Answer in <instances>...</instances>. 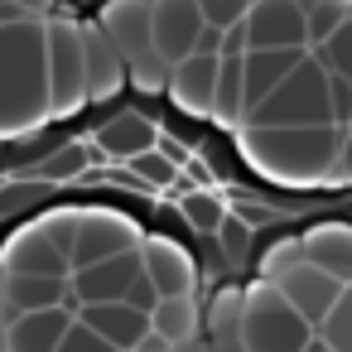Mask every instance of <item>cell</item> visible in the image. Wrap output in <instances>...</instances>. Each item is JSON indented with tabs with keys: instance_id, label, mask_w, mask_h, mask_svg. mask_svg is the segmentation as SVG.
Masks as SVG:
<instances>
[{
	"instance_id": "cell-22",
	"label": "cell",
	"mask_w": 352,
	"mask_h": 352,
	"mask_svg": "<svg viewBox=\"0 0 352 352\" xmlns=\"http://www.w3.org/2000/svg\"><path fill=\"white\" fill-rule=\"evenodd\" d=\"M198 323H203V314H198L193 294H188V299H160L155 314H150V333H155L160 342H169V347L193 342V338H198Z\"/></svg>"
},
{
	"instance_id": "cell-14",
	"label": "cell",
	"mask_w": 352,
	"mask_h": 352,
	"mask_svg": "<svg viewBox=\"0 0 352 352\" xmlns=\"http://www.w3.org/2000/svg\"><path fill=\"white\" fill-rule=\"evenodd\" d=\"M217 68H222L217 54H193V58L174 63V73H169V97H174V107L188 111V116H208V121H212Z\"/></svg>"
},
{
	"instance_id": "cell-7",
	"label": "cell",
	"mask_w": 352,
	"mask_h": 352,
	"mask_svg": "<svg viewBox=\"0 0 352 352\" xmlns=\"http://www.w3.org/2000/svg\"><path fill=\"white\" fill-rule=\"evenodd\" d=\"M0 270L6 275H49V280H73V256L49 236V227L34 217V222H20L6 246H0Z\"/></svg>"
},
{
	"instance_id": "cell-35",
	"label": "cell",
	"mask_w": 352,
	"mask_h": 352,
	"mask_svg": "<svg viewBox=\"0 0 352 352\" xmlns=\"http://www.w3.org/2000/svg\"><path fill=\"white\" fill-rule=\"evenodd\" d=\"M338 184H352V131L342 135V150H338V169H333Z\"/></svg>"
},
{
	"instance_id": "cell-39",
	"label": "cell",
	"mask_w": 352,
	"mask_h": 352,
	"mask_svg": "<svg viewBox=\"0 0 352 352\" xmlns=\"http://www.w3.org/2000/svg\"><path fill=\"white\" fill-rule=\"evenodd\" d=\"M0 352H10V333H6V323H0Z\"/></svg>"
},
{
	"instance_id": "cell-19",
	"label": "cell",
	"mask_w": 352,
	"mask_h": 352,
	"mask_svg": "<svg viewBox=\"0 0 352 352\" xmlns=\"http://www.w3.org/2000/svg\"><path fill=\"white\" fill-rule=\"evenodd\" d=\"M92 145H97V155H107V160H126V164H131L135 155H150V150L160 145V131H155V121L126 111V116L102 121L97 135H92Z\"/></svg>"
},
{
	"instance_id": "cell-15",
	"label": "cell",
	"mask_w": 352,
	"mask_h": 352,
	"mask_svg": "<svg viewBox=\"0 0 352 352\" xmlns=\"http://www.w3.org/2000/svg\"><path fill=\"white\" fill-rule=\"evenodd\" d=\"M145 275L140 265V251L131 256H116V261H102V265H87L73 275V289H78V304H126L131 285Z\"/></svg>"
},
{
	"instance_id": "cell-27",
	"label": "cell",
	"mask_w": 352,
	"mask_h": 352,
	"mask_svg": "<svg viewBox=\"0 0 352 352\" xmlns=\"http://www.w3.org/2000/svg\"><path fill=\"white\" fill-rule=\"evenodd\" d=\"M126 169H131V184H140V188H169V184H179V164H169L160 150L135 155Z\"/></svg>"
},
{
	"instance_id": "cell-5",
	"label": "cell",
	"mask_w": 352,
	"mask_h": 352,
	"mask_svg": "<svg viewBox=\"0 0 352 352\" xmlns=\"http://www.w3.org/2000/svg\"><path fill=\"white\" fill-rule=\"evenodd\" d=\"M87 107V68H82V20L58 6L49 20V111L54 121L78 116Z\"/></svg>"
},
{
	"instance_id": "cell-4",
	"label": "cell",
	"mask_w": 352,
	"mask_h": 352,
	"mask_svg": "<svg viewBox=\"0 0 352 352\" xmlns=\"http://www.w3.org/2000/svg\"><path fill=\"white\" fill-rule=\"evenodd\" d=\"M309 342H314V328L294 314V304L270 280H256L251 289H241V323H236L241 352H304Z\"/></svg>"
},
{
	"instance_id": "cell-13",
	"label": "cell",
	"mask_w": 352,
	"mask_h": 352,
	"mask_svg": "<svg viewBox=\"0 0 352 352\" xmlns=\"http://www.w3.org/2000/svg\"><path fill=\"white\" fill-rule=\"evenodd\" d=\"M82 68H87V102H116L126 82V58L111 49V39L97 30V20H82Z\"/></svg>"
},
{
	"instance_id": "cell-6",
	"label": "cell",
	"mask_w": 352,
	"mask_h": 352,
	"mask_svg": "<svg viewBox=\"0 0 352 352\" xmlns=\"http://www.w3.org/2000/svg\"><path fill=\"white\" fill-rule=\"evenodd\" d=\"M140 241H145V232L131 217L107 212V208H82L78 212V236H73V270L131 256V251H140Z\"/></svg>"
},
{
	"instance_id": "cell-11",
	"label": "cell",
	"mask_w": 352,
	"mask_h": 352,
	"mask_svg": "<svg viewBox=\"0 0 352 352\" xmlns=\"http://www.w3.org/2000/svg\"><path fill=\"white\" fill-rule=\"evenodd\" d=\"M275 289H280V294L294 304V314L318 333V323L333 314V304L342 299V289H347V285H342V280H333V275H323L318 265L299 261L294 270H285V275L275 280Z\"/></svg>"
},
{
	"instance_id": "cell-12",
	"label": "cell",
	"mask_w": 352,
	"mask_h": 352,
	"mask_svg": "<svg viewBox=\"0 0 352 352\" xmlns=\"http://www.w3.org/2000/svg\"><path fill=\"white\" fill-rule=\"evenodd\" d=\"M97 30L111 39V49L126 63L155 49V39H150V0H107V6H97Z\"/></svg>"
},
{
	"instance_id": "cell-37",
	"label": "cell",
	"mask_w": 352,
	"mask_h": 352,
	"mask_svg": "<svg viewBox=\"0 0 352 352\" xmlns=\"http://www.w3.org/2000/svg\"><path fill=\"white\" fill-rule=\"evenodd\" d=\"M20 20H30L25 10H15L10 0H0V25H20Z\"/></svg>"
},
{
	"instance_id": "cell-1",
	"label": "cell",
	"mask_w": 352,
	"mask_h": 352,
	"mask_svg": "<svg viewBox=\"0 0 352 352\" xmlns=\"http://www.w3.org/2000/svg\"><path fill=\"white\" fill-rule=\"evenodd\" d=\"M49 121V20L0 25V140Z\"/></svg>"
},
{
	"instance_id": "cell-9",
	"label": "cell",
	"mask_w": 352,
	"mask_h": 352,
	"mask_svg": "<svg viewBox=\"0 0 352 352\" xmlns=\"http://www.w3.org/2000/svg\"><path fill=\"white\" fill-rule=\"evenodd\" d=\"M246 54H285V49H309V25L294 0H256L246 25Z\"/></svg>"
},
{
	"instance_id": "cell-34",
	"label": "cell",
	"mask_w": 352,
	"mask_h": 352,
	"mask_svg": "<svg viewBox=\"0 0 352 352\" xmlns=\"http://www.w3.org/2000/svg\"><path fill=\"white\" fill-rule=\"evenodd\" d=\"M126 304H131V309H140V314H155V304H160V294H155V285H150V275H140V280L131 285V294H126Z\"/></svg>"
},
{
	"instance_id": "cell-40",
	"label": "cell",
	"mask_w": 352,
	"mask_h": 352,
	"mask_svg": "<svg viewBox=\"0 0 352 352\" xmlns=\"http://www.w3.org/2000/svg\"><path fill=\"white\" fill-rule=\"evenodd\" d=\"M0 314H6V270H0Z\"/></svg>"
},
{
	"instance_id": "cell-29",
	"label": "cell",
	"mask_w": 352,
	"mask_h": 352,
	"mask_svg": "<svg viewBox=\"0 0 352 352\" xmlns=\"http://www.w3.org/2000/svg\"><path fill=\"white\" fill-rule=\"evenodd\" d=\"M251 6H256V0H198V10H203L208 30H217V34L241 30V25H246V15H251Z\"/></svg>"
},
{
	"instance_id": "cell-18",
	"label": "cell",
	"mask_w": 352,
	"mask_h": 352,
	"mask_svg": "<svg viewBox=\"0 0 352 352\" xmlns=\"http://www.w3.org/2000/svg\"><path fill=\"white\" fill-rule=\"evenodd\" d=\"M10 333V352H58L68 328L78 323L73 309H44V314H20V318H0Z\"/></svg>"
},
{
	"instance_id": "cell-21",
	"label": "cell",
	"mask_w": 352,
	"mask_h": 352,
	"mask_svg": "<svg viewBox=\"0 0 352 352\" xmlns=\"http://www.w3.org/2000/svg\"><path fill=\"white\" fill-rule=\"evenodd\" d=\"M309 58V49H285V54H246V116Z\"/></svg>"
},
{
	"instance_id": "cell-25",
	"label": "cell",
	"mask_w": 352,
	"mask_h": 352,
	"mask_svg": "<svg viewBox=\"0 0 352 352\" xmlns=\"http://www.w3.org/2000/svg\"><path fill=\"white\" fill-rule=\"evenodd\" d=\"M169 63L150 49V54H140V58H131L126 63V82L135 87V92H145V97H160V92H169Z\"/></svg>"
},
{
	"instance_id": "cell-8",
	"label": "cell",
	"mask_w": 352,
	"mask_h": 352,
	"mask_svg": "<svg viewBox=\"0 0 352 352\" xmlns=\"http://www.w3.org/2000/svg\"><path fill=\"white\" fill-rule=\"evenodd\" d=\"M203 34H208V20L198 10V0H150V39L169 68L193 58Z\"/></svg>"
},
{
	"instance_id": "cell-23",
	"label": "cell",
	"mask_w": 352,
	"mask_h": 352,
	"mask_svg": "<svg viewBox=\"0 0 352 352\" xmlns=\"http://www.w3.org/2000/svg\"><path fill=\"white\" fill-rule=\"evenodd\" d=\"M304 10V25H309V49H318L323 39H333L347 20H352V0H294Z\"/></svg>"
},
{
	"instance_id": "cell-10",
	"label": "cell",
	"mask_w": 352,
	"mask_h": 352,
	"mask_svg": "<svg viewBox=\"0 0 352 352\" xmlns=\"http://www.w3.org/2000/svg\"><path fill=\"white\" fill-rule=\"evenodd\" d=\"M140 265H145L160 299H188L193 285H198V265L174 236H145L140 241Z\"/></svg>"
},
{
	"instance_id": "cell-3",
	"label": "cell",
	"mask_w": 352,
	"mask_h": 352,
	"mask_svg": "<svg viewBox=\"0 0 352 352\" xmlns=\"http://www.w3.org/2000/svg\"><path fill=\"white\" fill-rule=\"evenodd\" d=\"M246 126L256 131H318L333 126V97H328V73L314 63V54L246 116ZM241 126V131H246ZM338 131V126H333Z\"/></svg>"
},
{
	"instance_id": "cell-32",
	"label": "cell",
	"mask_w": 352,
	"mask_h": 352,
	"mask_svg": "<svg viewBox=\"0 0 352 352\" xmlns=\"http://www.w3.org/2000/svg\"><path fill=\"white\" fill-rule=\"evenodd\" d=\"M328 97H333V126L347 135L352 131V82L347 78H328Z\"/></svg>"
},
{
	"instance_id": "cell-38",
	"label": "cell",
	"mask_w": 352,
	"mask_h": 352,
	"mask_svg": "<svg viewBox=\"0 0 352 352\" xmlns=\"http://www.w3.org/2000/svg\"><path fill=\"white\" fill-rule=\"evenodd\" d=\"M304 352H333V347H328V342H323V338H318V333H314V342H309V347H304Z\"/></svg>"
},
{
	"instance_id": "cell-26",
	"label": "cell",
	"mask_w": 352,
	"mask_h": 352,
	"mask_svg": "<svg viewBox=\"0 0 352 352\" xmlns=\"http://www.w3.org/2000/svg\"><path fill=\"white\" fill-rule=\"evenodd\" d=\"M314 54V63L328 73V78H347L352 82V20L333 34V39H323L318 49H309Z\"/></svg>"
},
{
	"instance_id": "cell-30",
	"label": "cell",
	"mask_w": 352,
	"mask_h": 352,
	"mask_svg": "<svg viewBox=\"0 0 352 352\" xmlns=\"http://www.w3.org/2000/svg\"><path fill=\"white\" fill-rule=\"evenodd\" d=\"M87 155H92V145H58L49 160H44V179L49 184H68V179H78L82 169H87Z\"/></svg>"
},
{
	"instance_id": "cell-17",
	"label": "cell",
	"mask_w": 352,
	"mask_h": 352,
	"mask_svg": "<svg viewBox=\"0 0 352 352\" xmlns=\"http://www.w3.org/2000/svg\"><path fill=\"white\" fill-rule=\"evenodd\" d=\"M299 246H304L309 265H318L323 275L352 285V227L347 222H318V227L299 232Z\"/></svg>"
},
{
	"instance_id": "cell-31",
	"label": "cell",
	"mask_w": 352,
	"mask_h": 352,
	"mask_svg": "<svg viewBox=\"0 0 352 352\" xmlns=\"http://www.w3.org/2000/svg\"><path fill=\"white\" fill-rule=\"evenodd\" d=\"M304 261V246H299V236H280V241H270L265 251H261V280H280L285 270H294Z\"/></svg>"
},
{
	"instance_id": "cell-33",
	"label": "cell",
	"mask_w": 352,
	"mask_h": 352,
	"mask_svg": "<svg viewBox=\"0 0 352 352\" xmlns=\"http://www.w3.org/2000/svg\"><path fill=\"white\" fill-rule=\"evenodd\" d=\"M58 352H116V347H111V342H102V338H97L92 328L73 323V328H68V338L58 342Z\"/></svg>"
},
{
	"instance_id": "cell-2",
	"label": "cell",
	"mask_w": 352,
	"mask_h": 352,
	"mask_svg": "<svg viewBox=\"0 0 352 352\" xmlns=\"http://www.w3.org/2000/svg\"><path fill=\"white\" fill-rule=\"evenodd\" d=\"M236 150L241 160L265 174L270 184H323L338 169V150H342V131L318 126V131H236Z\"/></svg>"
},
{
	"instance_id": "cell-36",
	"label": "cell",
	"mask_w": 352,
	"mask_h": 352,
	"mask_svg": "<svg viewBox=\"0 0 352 352\" xmlns=\"http://www.w3.org/2000/svg\"><path fill=\"white\" fill-rule=\"evenodd\" d=\"M155 150H160V155H164L169 164H184V145H179V140H169V135H160V145H155Z\"/></svg>"
},
{
	"instance_id": "cell-20",
	"label": "cell",
	"mask_w": 352,
	"mask_h": 352,
	"mask_svg": "<svg viewBox=\"0 0 352 352\" xmlns=\"http://www.w3.org/2000/svg\"><path fill=\"white\" fill-rule=\"evenodd\" d=\"M212 126H222V131L246 126V54H222L217 97H212Z\"/></svg>"
},
{
	"instance_id": "cell-28",
	"label": "cell",
	"mask_w": 352,
	"mask_h": 352,
	"mask_svg": "<svg viewBox=\"0 0 352 352\" xmlns=\"http://www.w3.org/2000/svg\"><path fill=\"white\" fill-rule=\"evenodd\" d=\"M318 338H323L333 352H352V285L342 289V299L333 304V314L318 323Z\"/></svg>"
},
{
	"instance_id": "cell-16",
	"label": "cell",
	"mask_w": 352,
	"mask_h": 352,
	"mask_svg": "<svg viewBox=\"0 0 352 352\" xmlns=\"http://www.w3.org/2000/svg\"><path fill=\"white\" fill-rule=\"evenodd\" d=\"M78 323L92 328L102 342H111L116 352H135L145 338H150V314L131 309V304H82L78 309Z\"/></svg>"
},
{
	"instance_id": "cell-24",
	"label": "cell",
	"mask_w": 352,
	"mask_h": 352,
	"mask_svg": "<svg viewBox=\"0 0 352 352\" xmlns=\"http://www.w3.org/2000/svg\"><path fill=\"white\" fill-rule=\"evenodd\" d=\"M179 208H184L193 232H222V222H227V203L217 193H208V188H188L179 198Z\"/></svg>"
},
{
	"instance_id": "cell-41",
	"label": "cell",
	"mask_w": 352,
	"mask_h": 352,
	"mask_svg": "<svg viewBox=\"0 0 352 352\" xmlns=\"http://www.w3.org/2000/svg\"><path fill=\"white\" fill-rule=\"evenodd\" d=\"M63 6H73V15H78V6H92V0H63Z\"/></svg>"
}]
</instances>
